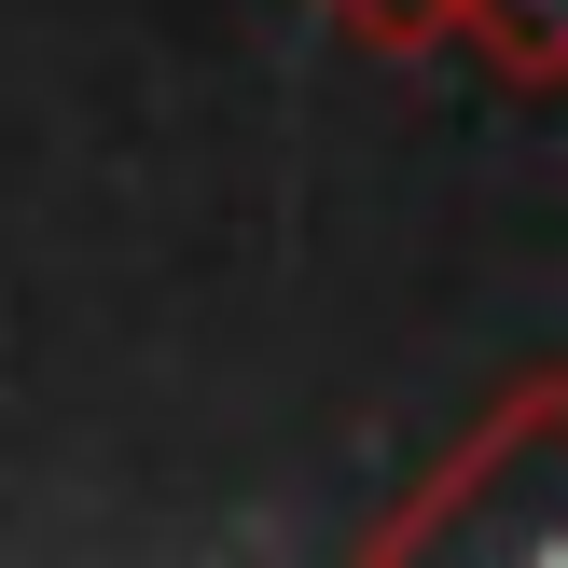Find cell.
<instances>
[{
    "instance_id": "6da1fadb",
    "label": "cell",
    "mask_w": 568,
    "mask_h": 568,
    "mask_svg": "<svg viewBox=\"0 0 568 568\" xmlns=\"http://www.w3.org/2000/svg\"><path fill=\"white\" fill-rule=\"evenodd\" d=\"M333 14L361 28V42H430L444 14H471V0H333Z\"/></svg>"
}]
</instances>
